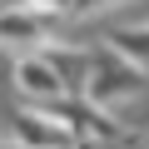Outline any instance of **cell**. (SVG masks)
I'll list each match as a JSON object with an SVG mask.
<instances>
[{
	"label": "cell",
	"instance_id": "1",
	"mask_svg": "<svg viewBox=\"0 0 149 149\" xmlns=\"http://www.w3.org/2000/svg\"><path fill=\"white\" fill-rule=\"evenodd\" d=\"M95 50V60H90V90H85V100H95V104H104V109H119V104H129L144 85H149V70L139 65V60H129L119 45H90Z\"/></svg>",
	"mask_w": 149,
	"mask_h": 149
},
{
	"label": "cell",
	"instance_id": "3",
	"mask_svg": "<svg viewBox=\"0 0 149 149\" xmlns=\"http://www.w3.org/2000/svg\"><path fill=\"white\" fill-rule=\"evenodd\" d=\"M0 149H25V144L20 139H0Z\"/></svg>",
	"mask_w": 149,
	"mask_h": 149
},
{
	"label": "cell",
	"instance_id": "2",
	"mask_svg": "<svg viewBox=\"0 0 149 149\" xmlns=\"http://www.w3.org/2000/svg\"><path fill=\"white\" fill-rule=\"evenodd\" d=\"M15 95H20V104H30V109H50V104L65 100L70 90H65L60 70L50 65L45 50H25V55L15 60Z\"/></svg>",
	"mask_w": 149,
	"mask_h": 149
}]
</instances>
